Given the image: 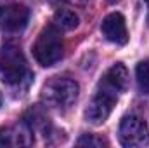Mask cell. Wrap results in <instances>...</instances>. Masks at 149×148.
Segmentation results:
<instances>
[{"instance_id": "cell-11", "label": "cell", "mask_w": 149, "mask_h": 148, "mask_svg": "<svg viewBox=\"0 0 149 148\" xmlns=\"http://www.w3.org/2000/svg\"><path fill=\"white\" fill-rule=\"evenodd\" d=\"M78 147H104L106 141L101 140V138H95L94 134H83L78 141H76Z\"/></svg>"}, {"instance_id": "cell-8", "label": "cell", "mask_w": 149, "mask_h": 148, "mask_svg": "<svg viewBox=\"0 0 149 148\" xmlns=\"http://www.w3.org/2000/svg\"><path fill=\"white\" fill-rule=\"evenodd\" d=\"M33 143V131L26 122L0 129V147H30Z\"/></svg>"}, {"instance_id": "cell-1", "label": "cell", "mask_w": 149, "mask_h": 148, "mask_svg": "<svg viewBox=\"0 0 149 148\" xmlns=\"http://www.w3.org/2000/svg\"><path fill=\"white\" fill-rule=\"evenodd\" d=\"M127 87H128V72L125 65L121 63L113 65L99 80L95 94L85 110L87 122H90L92 125L104 124L109 118L118 98L127 91Z\"/></svg>"}, {"instance_id": "cell-9", "label": "cell", "mask_w": 149, "mask_h": 148, "mask_svg": "<svg viewBox=\"0 0 149 148\" xmlns=\"http://www.w3.org/2000/svg\"><path fill=\"white\" fill-rule=\"evenodd\" d=\"M80 23V18L78 14L71 11V9H66V7H61L54 12V19H52V25H56L61 32H70L74 30Z\"/></svg>"}, {"instance_id": "cell-15", "label": "cell", "mask_w": 149, "mask_h": 148, "mask_svg": "<svg viewBox=\"0 0 149 148\" xmlns=\"http://www.w3.org/2000/svg\"><path fill=\"white\" fill-rule=\"evenodd\" d=\"M109 2H116V0H109Z\"/></svg>"}, {"instance_id": "cell-6", "label": "cell", "mask_w": 149, "mask_h": 148, "mask_svg": "<svg viewBox=\"0 0 149 148\" xmlns=\"http://www.w3.org/2000/svg\"><path fill=\"white\" fill-rule=\"evenodd\" d=\"M30 21V11L24 5H0V28L9 33H16L26 28Z\"/></svg>"}, {"instance_id": "cell-10", "label": "cell", "mask_w": 149, "mask_h": 148, "mask_svg": "<svg viewBox=\"0 0 149 148\" xmlns=\"http://www.w3.org/2000/svg\"><path fill=\"white\" fill-rule=\"evenodd\" d=\"M135 78L139 91L142 94H149V59H144L137 65L135 68Z\"/></svg>"}, {"instance_id": "cell-4", "label": "cell", "mask_w": 149, "mask_h": 148, "mask_svg": "<svg viewBox=\"0 0 149 148\" xmlns=\"http://www.w3.org/2000/svg\"><path fill=\"white\" fill-rule=\"evenodd\" d=\"M33 56L42 66H52L63 58V35L56 25L45 26L33 45Z\"/></svg>"}, {"instance_id": "cell-13", "label": "cell", "mask_w": 149, "mask_h": 148, "mask_svg": "<svg viewBox=\"0 0 149 148\" xmlns=\"http://www.w3.org/2000/svg\"><path fill=\"white\" fill-rule=\"evenodd\" d=\"M146 2V5H148V11H149V0H144ZM148 23H149V12H148Z\"/></svg>"}, {"instance_id": "cell-7", "label": "cell", "mask_w": 149, "mask_h": 148, "mask_svg": "<svg viewBox=\"0 0 149 148\" xmlns=\"http://www.w3.org/2000/svg\"><path fill=\"white\" fill-rule=\"evenodd\" d=\"M101 32L109 42L116 44V45H125L128 42L127 23H125V18L120 12H111L102 19Z\"/></svg>"}, {"instance_id": "cell-12", "label": "cell", "mask_w": 149, "mask_h": 148, "mask_svg": "<svg viewBox=\"0 0 149 148\" xmlns=\"http://www.w3.org/2000/svg\"><path fill=\"white\" fill-rule=\"evenodd\" d=\"M68 2H76V4H85V0H68Z\"/></svg>"}, {"instance_id": "cell-3", "label": "cell", "mask_w": 149, "mask_h": 148, "mask_svg": "<svg viewBox=\"0 0 149 148\" xmlns=\"http://www.w3.org/2000/svg\"><path fill=\"white\" fill-rule=\"evenodd\" d=\"M78 84L68 77H52L42 89V101L54 110H68L78 98Z\"/></svg>"}, {"instance_id": "cell-14", "label": "cell", "mask_w": 149, "mask_h": 148, "mask_svg": "<svg viewBox=\"0 0 149 148\" xmlns=\"http://www.w3.org/2000/svg\"><path fill=\"white\" fill-rule=\"evenodd\" d=\"M0 105H2V94H0Z\"/></svg>"}, {"instance_id": "cell-2", "label": "cell", "mask_w": 149, "mask_h": 148, "mask_svg": "<svg viewBox=\"0 0 149 148\" xmlns=\"http://www.w3.org/2000/svg\"><path fill=\"white\" fill-rule=\"evenodd\" d=\"M31 73L21 47L14 42H5L0 47V80L9 85H19Z\"/></svg>"}, {"instance_id": "cell-5", "label": "cell", "mask_w": 149, "mask_h": 148, "mask_svg": "<svg viewBox=\"0 0 149 148\" xmlns=\"http://www.w3.org/2000/svg\"><path fill=\"white\" fill-rule=\"evenodd\" d=\"M118 140L123 147L137 148L149 145V127L137 115H127L118 127Z\"/></svg>"}]
</instances>
